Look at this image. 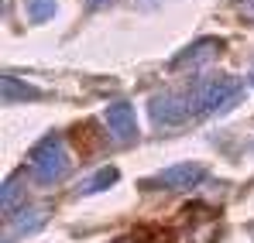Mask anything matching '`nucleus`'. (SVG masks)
<instances>
[{"label": "nucleus", "mask_w": 254, "mask_h": 243, "mask_svg": "<svg viewBox=\"0 0 254 243\" xmlns=\"http://www.w3.org/2000/svg\"><path fill=\"white\" fill-rule=\"evenodd\" d=\"M241 99V82L223 76V79H203L199 86H192L186 93V103H189V113L192 117H210L220 113L227 106H234Z\"/></svg>", "instance_id": "obj_1"}, {"label": "nucleus", "mask_w": 254, "mask_h": 243, "mask_svg": "<svg viewBox=\"0 0 254 243\" xmlns=\"http://www.w3.org/2000/svg\"><path fill=\"white\" fill-rule=\"evenodd\" d=\"M69 168H72V158H69L62 137H55V134L45 137L42 144L31 151V171H35V178H38L42 185H52V182L65 178Z\"/></svg>", "instance_id": "obj_2"}, {"label": "nucleus", "mask_w": 254, "mask_h": 243, "mask_svg": "<svg viewBox=\"0 0 254 243\" xmlns=\"http://www.w3.org/2000/svg\"><path fill=\"white\" fill-rule=\"evenodd\" d=\"M206 171H203V164L196 161H182V164H172V168H162L158 175H151V178H144L141 185L144 189H151V192H182V189H192L199 178H203Z\"/></svg>", "instance_id": "obj_3"}, {"label": "nucleus", "mask_w": 254, "mask_h": 243, "mask_svg": "<svg viewBox=\"0 0 254 243\" xmlns=\"http://www.w3.org/2000/svg\"><path fill=\"white\" fill-rule=\"evenodd\" d=\"M148 117L155 127H175V123L189 120L192 113H189V103H186V96H151V103H148Z\"/></svg>", "instance_id": "obj_4"}, {"label": "nucleus", "mask_w": 254, "mask_h": 243, "mask_svg": "<svg viewBox=\"0 0 254 243\" xmlns=\"http://www.w3.org/2000/svg\"><path fill=\"white\" fill-rule=\"evenodd\" d=\"M103 120L110 127V134H114V141L117 144H134V137H137V117H134V106L130 103H110L107 106V113H103Z\"/></svg>", "instance_id": "obj_5"}, {"label": "nucleus", "mask_w": 254, "mask_h": 243, "mask_svg": "<svg viewBox=\"0 0 254 243\" xmlns=\"http://www.w3.org/2000/svg\"><path fill=\"white\" fill-rule=\"evenodd\" d=\"M45 223H48V212H45L42 205H35V209L28 205V209H21V212L10 216V226H7V233H3V243H17L21 237L42 230Z\"/></svg>", "instance_id": "obj_6"}, {"label": "nucleus", "mask_w": 254, "mask_h": 243, "mask_svg": "<svg viewBox=\"0 0 254 243\" xmlns=\"http://www.w3.org/2000/svg\"><path fill=\"white\" fill-rule=\"evenodd\" d=\"M220 51V41L216 38H203L196 41V45H189L186 51H179L175 58H172V69H179V65H186V62H206V58H213Z\"/></svg>", "instance_id": "obj_7"}, {"label": "nucleus", "mask_w": 254, "mask_h": 243, "mask_svg": "<svg viewBox=\"0 0 254 243\" xmlns=\"http://www.w3.org/2000/svg\"><path fill=\"white\" fill-rule=\"evenodd\" d=\"M0 93H3V103H21V99H42V89L35 86H24L17 76H3L0 82Z\"/></svg>", "instance_id": "obj_8"}, {"label": "nucleus", "mask_w": 254, "mask_h": 243, "mask_svg": "<svg viewBox=\"0 0 254 243\" xmlns=\"http://www.w3.org/2000/svg\"><path fill=\"white\" fill-rule=\"evenodd\" d=\"M117 182V168H100L96 175H89L83 185L76 189V195H93V192H103V189H110Z\"/></svg>", "instance_id": "obj_9"}, {"label": "nucleus", "mask_w": 254, "mask_h": 243, "mask_svg": "<svg viewBox=\"0 0 254 243\" xmlns=\"http://www.w3.org/2000/svg\"><path fill=\"white\" fill-rule=\"evenodd\" d=\"M21 199H24V185H21V178L14 175V178H7L3 189H0V205H3V212L14 216L17 205H21Z\"/></svg>", "instance_id": "obj_10"}, {"label": "nucleus", "mask_w": 254, "mask_h": 243, "mask_svg": "<svg viewBox=\"0 0 254 243\" xmlns=\"http://www.w3.org/2000/svg\"><path fill=\"white\" fill-rule=\"evenodd\" d=\"M55 0H28V17L31 21H52Z\"/></svg>", "instance_id": "obj_11"}, {"label": "nucleus", "mask_w": 254, "mask_h": 243, "mask_svg": "<svg viewBox=\"0 0 254 243\" xmlns=\"http://www.w3.org/2000/svg\"><path fill=\"white\" fill-rule=\"evenodd\" d=\"M86 3H89V7H107L110 0H86Z\"/></svg>", "instance_id": "obj_12"}, {"label": "nucleus", "mask_w": 254, "mask_h": 243, "mask_svg": "<svg viewBox=\"0 0 254 243\" xmlns=\"http://www.w3.org/2000/svg\"><path fill=\"white\" fill-rule=\"evenodd\" d=\"M251 86H254V65H251Z\"/></svg>", "instance_id": "obj_13"}]
</instances>
